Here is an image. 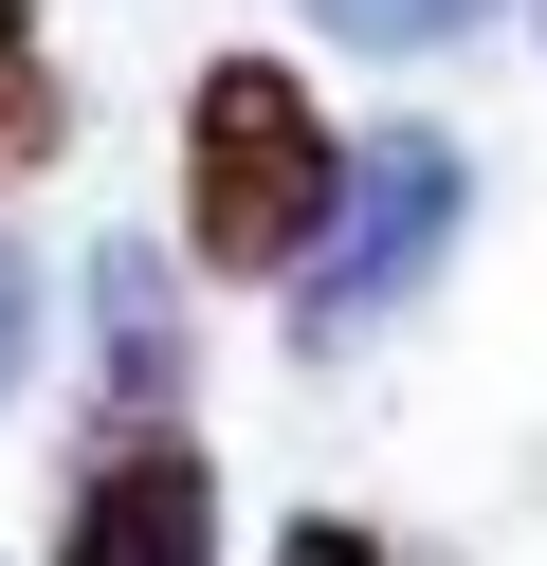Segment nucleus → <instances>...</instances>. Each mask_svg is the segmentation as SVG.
I'll return each instance as SVG.
<instances>
[{
	"mask_svg": "<svg viewBox=\"0 0 547 566\" xmlns=\"http://www.w3.org/2000/svg\"><path fill=\"white\" fill-rule=\"evenodd\" d=\"M19 384H36V256L0 238V402H19Z\"/></svg>",
	"mask_w": 547,
	"mask_h": 566,
	"instance_id": "nucleus-8",
	"label": "nucleus"
},
{
	"mask_svg": "<svg viewBox=\"0 0 547 566\" xmlns=\"http://www.w3.org/2000/svg\"><path fill=\"white\" fill-rule=\"evenodd\" d=\"M182 366H201V329H182V256L109 238V256H92V384H109V420H182Z\"/></svg>",
	"mask_w": 547,
	"mask_h": 566,
	"instance_id": "nucleus-4",
	"label": "nucleus"
},
{
	"mask_svg": "<svg viewBox=\"0 0 547 566\" xmlns=\"http://www.w3.org/2000/svg\"><path fill=\"white\" fill-rule=\"evenodd\" d=\"M328 201H347V128H328V92L292 74V55H201V92H182V256L201 274H311Z\"/></svg>",
	"mask_w": 547,
	"mask_h": 566,
	"instance_id": "nucleus-1",
	"label": "nucleus"
},
{
	"mask_svg": "<svg viewBox=\"0 0 547 566\" xmlns=\"http://www.w3.org/2000/svg\"><path fill=\"white\" fill-rule=\"evenodd\" d=\"M55 566H219V457L182 420H109L55 493Z\"/></svg>",
	"mask_w": 547,
	"mask_h": 566,
	"instance_id": "nucleus-3",
	"label": "nucleus"
},
{
	"mask_svg": "<svg viewBox=\"0 0 547 566\" xmlns=\"http://www.w3.org/2000/svg\"><path fill=\"white\" fill-rule=\"evenodd\" d=\"M311 19H328L347 55H438V38H474L493 0H311Z\"/></svg>",
	"mask_w": 547,
	"mask_h": 566,
	"instance_id": "nucleus-6",
	"label": "nucleus"
},
{
	"mask_svg": "<svg viewBox=\"0 0 547 566\" xmlns=\"http://www.w3.org/2000/svg\"><path fill=\"white\" fill-rule=\"evenodd\" d=\"M456 238H474V147L456 128H365L347 147V201H328V238H311V274H292V347H365V329H401V311L456 274Z\"/></svg>",
	"mask_w": 547,
	"mask_h": 566,
	"instance_id": "nucleus-2",
	"label": "nucleus"
},
{
	"mask_svg": "<svg viewBox=\"0 0 547 566\" xmlns=\"http://www.w3.org/2000/svg\"><path fill=\"white\" fill-rule=\"evenodd\" d=\"M36 165H73V55L36 0H0V184H36Z\"/></svg>",
	"mask_w": 547,
	"mask_h": 566,
	"instance_id": "nucleus-5",
	"label": "nucleus"
},
{
	"mask_svg": "<svg viewBox=\"0 0 547 566\" xmlns=\"http://www.w3.org/2000/svg\"><path fill=\"white\" fill-rule=\"evenodd\" d=\"M274 566H401V548H383L365 512H292V530H274Z\"/></svg>",
	"mask_w": 547,
	"mask_h": 566,
	"instance_id": "nucleus-7",
	"label": "nucleus"
}]
</instances>
